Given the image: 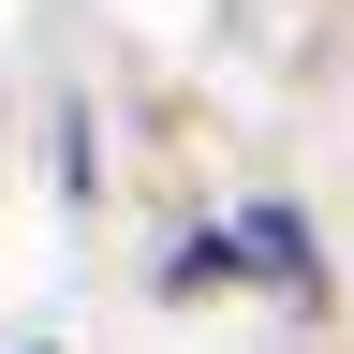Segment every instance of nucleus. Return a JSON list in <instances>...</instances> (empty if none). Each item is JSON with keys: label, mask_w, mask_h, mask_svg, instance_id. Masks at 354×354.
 <instances>
[{"label": "nucleus", "mask_w": 354, "mask_h": 354, "mask_svg": "<svg viewBox=\"0 0 354 354\" xmlns=\"http://www.w3.org/2000/svg\"><path fill=\"white\" fill-rule=\"evenodd\" d=\"M221 251H236L251 281H295V295H310V236H295L281 207H251V221H236V236H221Z\"/></svg>", "instance_id": "obj_1"}]
</instances>
